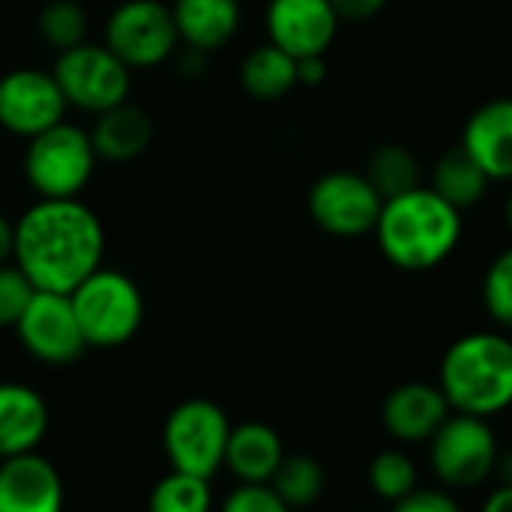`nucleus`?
Masks as SVG:
<instances>
[{
  "label": "nucleus",
  "instance_id": "f257e3e1",
  "mask_svg": "<svg viewBox=\"0 0 512 512\" xmlns=\"http://www.w3.org/2000/svg\"><path fill=\"white\" fill-rule=\"evenodd\" d=\"M102 258L105 228L81 198H36L15 219L12 264L36 291L72 294Z\"/></svg>",
  "mask_w": 512,
  "mask_h": 512
},
{
  "label": "nucleus",
  "instance_id": "f03ea898",
  "mask_svg": "<svg viewBox=\"0 0 512 512\" xmlns=\"http://www.w3.org/2000/svg\"><path fill=\"white\" fill-rule=\"evenodd\" d=\"M375 240L381 255L405 273L441 267L462 240V210L447 204L429 186H417L384 201Z\"/></svg>",
  "mask_w": 512,
  "mask_h": 512
},
{
  "label": "nucleus",
  "instance_id": "7ed1b4c3",
  "mask_svg": "<svg viewBox=\"0 0 512 512\" xmlns=\"http://www.w3.org/2000/svg\"><path fill=\"white\" fill-rule=\"evenodd\" d=\"M438 387L456 414L495 417L512 405V339L480 330L456 339L438 369Z\"/></svg>",
  "mask_w": 512,
  "mask_h": 512
},
{
  "label": "nucleus",
  "instance_id": "20e7f679",
  "mask_svg": "<svg viewBox=\"0 0 512 512\" xmlns=\"http://www.w3.org/2000/svg\"><path fill=\"white\" fill-rule=\"evenodd\" d=\"M96 150L90 132L63 120L24 147V180L36 198H81L96 174Z\"/></svg>",
  "mask_w": 512,
  "mask_h": 512
},
{
  "label": "nucleus",
  "instance_id": "39448f33",
  "mask_svg": "<svg viewBox=\"0 0 512 512\" xmlns=\"http://www.w3.org/2000/svg\"><path fill=\"white\" fill-rule=\"evenodd\" d=\"M69 300L87 348H120L144 324L141 288L120 270L99 267L69 294Z\"/></svg>",
  "mask_w": 512,
  "mask_h": 512
},
{
  "label": "nucleus",
  "instance_id": "423d86ee",
  "mask_svg": "<svg viewBox=\"0 0 512 512\" xmlns=\"http://www.w3.org/2000/svg\"><path fill=\"white\" fill-rule=\"evenodd\" d=\"M51 75L66 99L69 108L102 114L114 105L129 102L132 90V69L111 54L102 42H81L69 51H60Z\"/></svg>",
  "mask_w": 512,
  "mask_h": 512
},
{
  "label": "nucleus",
  "instance_id": "0eeeda50",
  "mask_svg": "<svg viewBox=\"0 0 512 512\" xmlns=\"http://www.w3.org/2000/svg\"><path fill=\"white\" fill-rule=\"evenodd\" d=\"M228 435H231V423L216 402L210 399L180 402L168 414L162 429V444L171 471L213 480V474L225 465Z\"/></svg>",
  "mask_w": 512,
  "mask_h": 512
},
{
  "label": "nucleus",
  "instance_id": "6e6552de",
  "mask_svg": "<svg viewBox=\"0 0 512 512\" xmlns=\"http://www.w3.org/2000/svg\"><path fill=\"white\" fill-rule=\"evenodd\" d=\"M498 435L489 420L471 414H450L429 441L432 474L447 489L483 486L498 465Z\"/></svg>",
  "mask_w": 512,
  "mask_h": 512
},
{
  "label": "nucleus",
  "instance_id": "1a4fd4ad",
  "mask_svg": "<svg viewBox=\"0 0 512 512\" xmlns=\"http://www.w3.org/2000/svg\"><path fill=\"white\" fill-rule=\"evenodd\" d=\"M102 45L132 72L168 63L180 45L171 6L162 0H123L105 21Z\"/></svg>",
  "mask_w": 512,
  "mask_h": 512
},
{
  "label": "nucleus",
  "instance_id": "9d476101",
  "mask_svg": "<svg viewBox=\"0 0 512 512\" xmlns=\"http://www.w3.org/2000/svg\"><path fill=\"white\" fill-rule=\"evenodd\" d=\"M309 216L312 222L342 240L366 237L375 231L384 198L360 171H330L318 177L309 189Z\"/></svg>",
  "mask_w": 512,
  "mask_h": 512
},
{
  "label": "nucleus",
  "instance_id": "9b49d317",
  "mask_svg": "<svg viewBox=\"0 0 512 512\" xmlns=\"http://www.w3.org/2000/svg\"><path fill=\"white\" fill-rule=\"evenodd\" d=\"M66 99L48 69L18 66L0 78V126L15 138H36L39 132L66 120Z\"/></svg>",
  "mask_w": 512,
  "mask_h": 512
},
{
  "label": "nucleus",
  "instance_id": "f8f14e48",
  "mask_svg": "<svg viewBox=\"0 0 512 512\" xmlns=\"http://www.w3.org/2000/svg\"><path fill=\"white\" fill-rule=\"evenodd\" d=\"M15 336L30 357L48 366H66L78 360L87 348L69 294L54 291L33 294L30 306L15 324Z\"/></svg>",
  "mask_w": 512,
  "mask_h": 512
},
{
  "label": "nucleus",
  "instance_id": "ddd939ff",
  "mask_svg": "<svg viewBox=\"0 0 512 512\" xmlns=\"http://www.w3.org/2000/svg\"><path fill=\"white\" fill-rule=\"evenodd\" d=\"M339 12L330 0H270L264 12L267 42L294 60L327 54L339 33Z\"/></svg>",
  "mask_w": 512,
  "mask_h": 512
},
{
  "label": "nucleus",
  "instance_id": "4468645a",
  "mask_svg": "<svg viewBox=\"0 0 512 512\" xmlns=\"http://www.w3.org/2000/svg\"><path fill=\"white\" fill-rule=\"evenodd\" d=\"M450 414L453 408L441 387L426 381H408L393 387L381 405V423L387 435L402 444H429Z\"/></svg>",
  "mask_w": 512,
  "mask_h": 512
},
{
  "label": "nucleus",
  "instance_id": "2eb2a0df",
  "mask_svg": "<svg viewBox=\"0 0 512 512\" xmlns=\"http://www.w3.org/2000/svg\"><path fill=\"white\" fill-rule=\"evenodd\" d=\"M0 512H63V480L39 453L0 462Z\"/></svg>",
  "mask_w": 512,
  "mask_h": 512
},
{
  "label": "nucleus",
  "instance_id": "dca6fc26",
  "mask_svg": "<svg viewBox=\"0 0 512 512\" xmlns=\"http://www.w3.org/2000/svg\"><path fill=\"white\" fill-rule=\"evenodd\" d=\"M459 147L492 183H512V96L483 102L468 117Z\"/></svg>",
  "mask_w": 512,
  "mask_h": 512
},
{
  "label": "nucleus",
  "instance_id": "f3484780",
  "mask_svg": "<svg viewBox=\"0 0 512 512\" xmlns=\"http://www.w3.org/2000/svg\"><path fill=\"white\" fill-rule=\"evenodd\" d=\"M171 15L180 42L201 54L225 48L243 21L240 0H171Z\"/></svg>",
  "mask_w": 512,
  "mask_h": 512
},
{
  "label": "nucleus",
  "instance_id": "a211bd4d",
  "mask_svg": "<svg viewBox=\"0 0 512 512\" xmlns=\"http://www.w3.org/2000/svg\"><path fill=\"white\" fill-rule=\"evenodd\" d=\"M285 444L279 432L267 423L249 420L231 426L228 447H225V468L249 486H267L285 459Z\"/></svg>",
  "mask_w": 512,
  "mask_h": 512
},
{
  "label": "nucleus",
  "instance_id": "6ab92c4d",
  "mask_svg": "<svg viewBox=\"0 0 512 512\" xmlns=\"http://www.w3.org/2000/svg\"><path fill=\"white\" fill-rule=\"evenodd\" d=\"M87 132H90L96 156L105 162L138 159L153 144V135H156L153 117L132 102H123V105H114V108L96 114L93 126Z\"/></svg>",
  "mask_w": 512,
  "mask_h": 512
},
{
  "label": "nucleus",
  "instance_id": "aec40b11",
  "mask_svg": "<svg viewBox=\"0 0 512 512\" xmlns=\"http://www.w3.org/2000/svg\"><path fill=\"white\" fill-rule=\"evenodd\" d=\"M48 432L45 399L24 384H0V453H36Z\"/></svg>",
  "mask_w": 512,
  "mask_h": 512
},
{
  "label": "nucleus",
  "instance_id": "412c9836",
  "mask_svg": "<svg viewBox=\"0 0 512 512\" xmlns=\"http://www.w3.org/2000/svg\"><path fill=\"white\" fill-rule=\"evenodd\" d=\"M240 84L258 102H279L297 87V60L273 42H264L243 57Z\"/></svg>",
  "mask_w": 512,
  "mask_h": 512
},
{
  "label": "nucleus",
  "instance_id": "4be33fe9",
  "mask_svg": "<svg viewBox=\"0 0 512 512\" xmlns=\"http://www.w3.org/2000/svg\"><path fill=\"white\" fill-rule=\"evenodd\" d=\"M489 183H492L489 174L462 147L447 150L432 165V177H429V189L435 195H441L447 204H453L456 210L477 207L486 198Z\"/></svg>",
  "mask_w": 512,
  "mask_h": 512
},
{
  "label": "nucleus",
  "instance_id": "5701e85b",
  "mask_svg": "<svg viewBox=\"0 0 512 512\" xmlns=\"http://www.w3.org/2000/svg\"><path fill=\"white\" fill-rule=\"evenodd\" d=\"M369 183L378 189V195L384 201L390 198H399L417 186H423V168H420V159L405 147V144H381L372 150L369 162H366V171Z\"/></svg>",
  "mask_w": 512,
  "mask_h": 512
},
{
  "label": "nucleus",
  "instance_id": "b1692460",
  "mask_svg": "<svg viewBox=\"0 0 512 512\" xmlns=\"http://www.w3.org/2000/svg\"><path fill=\"white\" fill-rule=\"evenodd\" d=\"M267 486L291 510H303V507H312L324 495L327 474H324V465L312 456H285Z\"/></svg>",
  "mask_w": 512,
  "mask_h": 512
},
{
  "label": "nucleus",
  "instance_id": "393cba45",
  "mask_svg": "<svg viewBox=\"0 0 512 512\" xmlns=\"http://www.w3.org/2000/svg\"><path fill=\"white\" fill-rule=\"evenodd\" d=\"M90 18L78 0H48L36 15V33L51 51H69L87 42Z\"/></svg>",
  "mask_w": 512,
  "mask_h": 512
},
{
  "label": "nucleus",
  "instance_id": "a878e982",
  "mask_svg": "<svg viewBox=\"0 0 512 512\" xmlns=\"http://www.w3.org/2000/svg\"><path fill=\"white\" fill-rule=\"evenodd\" d=\"M150 512H210L213 510V492H210V480L195 477V474H183V471H171L165 474L147 501Z\"/></svg>",
  "mask_w": 512,
  "mask_h": 512
},
{
  "label": "nucleus",
  "instance_id": "bb28decb",
  "mask_svg": "<svg viewBox=\"0 0 512 512\" xmlns=\"http://www.w3.org/2000/svg\"><path fill=\"white\" fill-rule=\"evenodd\" d=\"M369 486L378 498H384L390 504L402 501L405 495H411L420 486L414 459L402 450H381L369 462Z\"/></svg>",
  "mask_w": 512,
  "mask_h": 512
},
{
  "label": "nucleus",
  "instance_id": "cd10ccee",
  "mask_svg": "<svg viewBox=\"0 0 512 512\" xmlns=\"http://www.w3.org/2000/svg\"><path fill=\"white\" fill-rule=\"evenodd\" d=\"M480 297H483V309L486 315L504 327L512 330V246L504 249L486 270L483 276V288H480Z\"/></svg>",
  "mask_w": 512,
  "mask_h": 512
},
{
  "label": "nucleus",
  "instance_id": "c85d7f7f",
  "mask_svg": "<svg viewBox=\"0 0 512 512\" xmlns=\"http://www.w3.org/2000/svg\"><path fill=\"white\" fill-rule=\"evenodd\" d=\"M36 288L15 264H0V330H15Z\"/></svg>",
  "mask_w": 512,
  "mask_h": 512
},
{
  "label": "nucleus",
  "instance_id": "c756f323",
  "mask_svg": "<svg viewBox=\"0 0 512 512\" xmlns=\"http://www.w3.org/2000/svg\"><path fill=\"white\" fill-rule=\"evenodd\" d=\"M219 512H294L270 486L240 483L222 504Z\"/></svg>",
  "mask_w": 512,
  "mask_h": 512
},
{
  "label": "nucleus",
  "instance_id": "7c9ffc66",
  "mask_svg": "<svg viewBox=\"0 0 512 512\" xmlns=\"http://www.w3.org/2000/svg\"><path fill=\"white\" fill-rule=\"evenodd\" d=\"M393 512H462L459 501L444 489H414L393 504Z\"/></svg>",
  "mask_w": 512,
  "mask_h": 512
},
{
  "label": "nucleus",
  "instance_id": "2f4dec72",
  "mask_svg": "<svg viewBox=\"0 0 512 512\" xmlns=\"http://www.w3.org/2000/svg\"><path fill=\"white\" fill-rule=\"evenodd\" d=\"M342 21H369L375 18L390 0H330Z\"/></svg>",
  "mask_w": 512,
  "mask_h": 512
},
{
  "label": "nucleus",
  "instance_id": "473e14b6",
  "mask_svg": "<svg viewBox=\"0 0 512 512\" xmlns=\"http://www.w3.org/2000/svg\"><path fill=\"white\" fill-rule=\"evenodd\" d=\"M324 78H327V54H315V57H300L297 60V84L318 87Z\"/></svg>",
  "mask_w": 512,
  "mask_h": 512
},
{
  "label": "nucleus",
  "instance_id": "72a5a7b5",
  "mask_svg": "<svg viewBox=\"0 0 512 512\" xmlns=\"http://www.w3.org/2000/svg\"><path fill=\"white\" fill-rule=\"evenodd\" d=\"M480 512H512V483H501L486 501Z\"/></svg>",
  "mask_w": 512,
  "mask_h": 512
},
{
  "label": "nucleus",
  "instance_id": "f704fd0d",
  "mask_svg": "<svg viewBox=\"0 0 512 512\" xmlns=\"http://www.w3.org/2000/svg\"><path fill=\"white\" fill-rule=\"evenodd\" d=\"M12 246H15V222H9L0 213V264L12 261Z\"/></svg>",
  "mask_w": 512,
  "mask_h": 512
},
{
  "label": "nucleus",
  "instance_id": "c9c22d12",
  "mask_svg": "<svg viewBox=\"0 0 512 512\" xmlns=\"http://www.w3.org/2000/svg\"><path fill=\"white\" fill-rule=\"evenodd\" d=\"M495 474H501V483H512V453H504V456H498Z\"/></svg>",
  "mask_w": 512,
  "mask_h": 512
},
{
  "label": "nucleus",
  "instance_id": "e433bc0d",
  "mask_svg": "<svg viewBox=\"0 0 512 512\" xmlns=\"http://www.w3.org/2000/svg\"><path fill=\"white\" fill-rule=\"evenodd\" d=\"M504 225H507V231L512 234V189L507 192V198H504Z\"/></svg>",
  "mask_w": 512,
  "mask_h": 512
},
{
  "label": "nucleus",
  "instance_id": "4c0bfd02",
  "mask_svg": "<svg viewBox=\"0 0 512 512\" xmlns=\"http://www.w3.org/2000/svg\"><path fill=\"white\" fill-rule=\"evenodd\" d=\"M3 459H6V456H3V453H0V462H3Z\"/></svg>",
  "mask_w": 512,
  "mask_h": 512
}]
</instances>
